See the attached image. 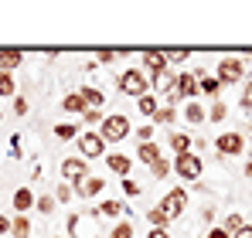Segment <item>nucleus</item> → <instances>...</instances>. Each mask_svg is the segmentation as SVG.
Wrapping results in <instances>:
<instances>
[{
    "mask_svg": "<svg viewBox=\"0 0 252 238\" xmlns=\"http://www.w3.org/2000/svg\"><path fill=\"white\" fill-rule=\"evenodd\" d=\"M184 208H188V191H184V187H170L167 194H164V201H160V211L167 214L170 221H174V218H181V214H184Z\"/></svg>",
    "mask_w": 252,
    "mask_h": 238,
    "instance_id": "8",
    "label": "nucleus"
},
{
    "mask_svg": "<svg viewBox=\"0 0 252 238\" xmlns=\"http://www.w3.org/2000/svg\"><path fill=\"white\" fill-rule=\"evenodd\" d=\"M208 238H232L225 228H208Z\"/></svg>",
    "mask_w": 252,
    "mask_h": 238,
    "instance_id": "40",
    "label": "nucleus"
},
{
    "mask_svg": "<svg viewBox=\"0 0 252 238\" xmlns=\"http://www.w3.org/2000/svg\"><path fill=\"white\" fill-rule=\"evenodd\" d=\"M7 232H10V221H7V218H3V214H0V238L7 235Z\"/></svg>",
    "mask_w": 252,
    "mask_h": 238,
    "instance_id": "41",
    "label": "nucleus"
},
{
    "mask_svg": "<svg viewBox=\"0 0 252 238\" xmlns=\"http://www.w3.org/2000/svg\"><path fill=\"white\" fill-rule=\"evenodd\" d=\"M215 150H218V157H239L246 150V136L242 133H218Z\"/></svg>",
    "mask_w": 252,
    "mask_h": 238,
    "instance_id": "9",
    "label": "nucleus"
},
{
    "mask_svg": "<svg viewBox=\"0 0 252 238\" xmlns=\"http://www.w3.org/2000/svg\"><path fill=\"white\" fill-rule=\"evenodd\" d=\"M150 85H154V82L147 79L143 68H126V72H120V79H116V89H120L123 95H133V99H143V95L150 92Z\"/></svg>",
    "mask_w": 252,
    "mask_h": 238,
    "instance_id": "2",
    "label": "nucleus"
},
{
    "mask_svg": "<svg viewBox=\"0 0 252 238\" xmlns=\"http://www.w3.org/2000/svg\"><path fill=\"white\" fill-rule=\"evenodd\" d=\"M62 109H65L68 116H82V113L89 109V106H85V99L79 95V92H68V95L62 99Z\"/></svg>",
    "mask_w": 252,
    "mask_h": 238,
    "instance_id": "16",
    "label": "nucleus"
},
{
    "mask_svg": "<svg viewBox=\"0 0 252 238\" xmlns=\"http://www.w3.org/2000/svg\"><path fill=\"white\" fill-rule=\"evenodd\" d=\"M129 133H133V122L123 113H109V116H102V122H99V136L106 140V147L109 143H123Z\"/></svg>",
    "mask_w": 252,
    "mask_h": 238,
    "instance_id": "1",
    "label": "nucleus"
},
{
    "mask_svg": "<svg viewBox=\"0 0 252 238\" xmlns=\"http://www.w3.org/2000/svg\"><path fill=\"white\" fill-rule=\"evenodd\" d=\"M147 221H150V228H167V225H170V218L164 214V211H160V204L147 211Z\"/></svg>",
    "mask_w": 252,
    "mask_h": 238,
    "instance_id": "24",
    "label": "nucleus"
},
{
    "mask_svg": "<svg viewBox=\"0 0 252 238\" xmlns=\"http://www.w3.org/2000/svg\"><path fill=\"white\" fill-rule=\"evenodd\" d=\"M194 79H198V89H201V95H208V99H218V92H221V82L208 75V72H194Z\"/></svg>",
    "mask_w": 252,
    "mask_h": 238,
    "instance_id": "12",
    "label": "nucleus"
},
{
    "mask_svg": "<svg viewBox=\"0 0 252 238\" xmlns=\"http://www.w3.org/2000/svg\"><path fill=\"white\" fill-rule=\"evenodd\" d=\"M246 177H252V160H249V163H246Z\"/></svg>",
    "mask_w": 252,
    "mask_h": 238,
    "instance_id": "43",
    "label": "nucleus"
},
{
    "mask_svg": "<svg viewBox=\"0 0 252 238\" xmlns=\"http://www.w3.org/2000/svg\"><path fill=\"white\" fill-rule=\"evenodd\" d=\"M106 167H109L113 174H120V177H129V170H133V160L126 157V153H106Z\"/></svg>",
    "mask_w": 252,
    "mask_h": 238,
    "instance_id": "13",
    "label": "nucleus"
},
{
    "mask_svg": "<svg viewBox=\"0 0 252 238\" xmlns=\"http://www.w3.org/2000/svg\"><path fill=\"white\" fill-rule=\"evenodd\" d=\"M95 58H99L102 65H109V61H116V58H120V51H116V48H102V51H95Z\"/></svg>",
    "mask_w": 252,
    "mask_h": 238,
    "instance_id": "35",
    "label": "nucleus"
},
{
    "mask_svg": "<svg viewBox=\"0 0 252 238\" xmlns=\"http://www.w3.org/2000/svg\"><path fill=\"white\" fill-rule=\"evenodd\" d=\"M72 238H75V235H72Z\"/></svg>",
    "mask_w": 252,
    "mask_h": 238,
    "instance_id": "45",
    "label": "nucleus"
},
{
    "mask_svg": "<svg viewBox=\"0 0 252 238\" xmlns=\"http://www.w3.org/2000/svg\"><path fill=\"white\" fill-rule=\"evenodd\" d=\"M136 109H140V116H147V119H154L157 113H160V99L157 95H143V99H136Z\"/></svg>",
    "mask_w": 252,
    "mask_h": 238,
    "instance_id": "19",
    "label": "nucleus"
},
{
    "mask_svg": "<svg viewBox=\"0 0 252 238\" xmlns=\"http://www.w3.org/2000/svg\"><path fill=\"white\" fill-rule=\"evenodd\" d=\"M184 119H188L191 126H201V122L208 119V109H205L201 102H184Z\"/></svg>",
    "mask_w": 252,
    "mask_h": 238,
    "instance_id": "17",
    "label": "nucleus"
},
{
    "mask_svg": "<svg viewBox=\"0 0 252 238\" xmlns=\"http://www.w3.org/2000/svg\"><path fill=\"white\" fill-rule=\"evenodd\" d=\"M123 191H126V198H140L143 194V187L136 180H129V177H123Z\"/></svg>",
    "mask_w": 252,
    "mask_h": 238,
    "instance_id": "33",
    "label": "nucleus"
},
{
    "mask_svg": "<svg viewBox=\"0 0 252 238\" xmlns=\"http://www.w3.org/2000/svg\"><path fill=\"white\" fill-rule=\"evenodd\" d=\"M239 228H246V218H242V214H228V218H225V232L235 235Z\"/></svg>",
    "mask_w": 252,
    "mask_h": 238,
    "instance_id": "32",
    "label": "nucleus"
},
{
    "mask_svg": "<svg viewBox=\"0 0 252 238\" xmlns=\"http://www.w3.org/2000/svg\"><path fill=\"white\" fill-rule=\"evenodd\" d=\"M75 147H79V153L82 160H106V140L99 136V129L95 133H79V140H75Z\"/></svg>",
    "mask_w": 252,
    "mask_h": 238,
    "instance_id": "4",
    "label": "nucleus"
},
{
    "mask_svg": "<svg viewBox=\"0 0 252 238\" xmlns=\"http://www.w3.org/2000/svg\"><path fill=\"white\" fill-rule=\"evenodd\" d=\"M225 116H228V102L215 99V102H211V109H208V119H211V122H221Z\"/></svg>",
    "mask_w": 252,
    "mask_h": 238,
    "instance_id": "26",
    "label": "nucleus"
},
{
    "mask_svg": "<svg viewBox=\"0 0 252 238\" xmlns=\"http://www.w3.org/2000/svg\"><path fill=\"white\" fill-rule=\"evenodd\" d=\"M62 177H65V184L79 187L85 177H89V160H82V157H65V160H62Z\"/></svg>",
    "mask_w": 252,
    "mask_h": 238,
    "instance_id": "7",
    "label": "nucleus"
},
{
    "mask_svg": "<svg viewBox=\"0 0 252 238\" xmlns=\"http://www.w3.org/2000/svg\"><path fill=\"white\" fill-rule=\"evenodd\" d=\"M102 187H106V180H102V177H92V174H89L82 184L75 187V194H79V198H85V201H92V198H99V194H102Z\"/></svg>",
    "mask_w": 252,
    "mask_h": 238,
    "instance_id": "10",
    "label": "nucleus"
},
{
    "mask_svg": "<svg viewBox=\"0 0 252 238\" xmlns=\"http://www.w3.org/2000/svg\"><path fill=\"white\" fill-rule=\"evenodd\" d=\"M136 136H140V143H154V122L140 126V129H136Z\"/></svg>",
    "mask_w": 252,
    "mask_h": 238,
    "instance_id": "36",
    "label": "nucleus"
},
{
    "mask_svg": "<svg viewBox=\"0 0 252 238\" xmlns=\"http://www.w3.org/2000/svg\"><path fill=\"white\" fill-rule=\"evenodd\" d=\"M79 95L85 99V106H89V109H102V106H106V92H102V89H95V85H82V89H79Z\"/></svg>",
    "mask_w": 252,
    "mask_h": 238,
    "instance_id": "14",
    "label": "nucleus"
},
{
    "mask_svg": "<svg viewBox=\"0 0 252 238\" xmlns=\"http://www.w3.org/2000/svg\"><path fill=\"white\" fill-rule=\"evenodd\" d=\"M21 61H24L21 51H14V48H0V72H14Z\"/></svg>",
    "mask_w": 252,
    "mask_h": 238,
    "instance_id": "18",
    "label": "nucleus"
},
{
    "mask_svg": "<svg viewBox=\"0 0 252 238\" xmlns=\"http://www.w3.org/2000/svg\"><path fill=\"white\" fill-rule=\"evenodd\" d=\"M34 194H31V187H17V191H14V211H17V214H28V211H31V208H34Z\"/></svg>",
    "mask_w": 252,
    "mask_h": 238,
    "instance_id": "15",
    "label": "nucleus"
},
{
    "mask_svg": "<svg viewBox=\"0 0 252 238\" xmlns=\"http://www.w3.org/2000/svg\"><path fill=\"white\" fill-rule=\"evenodd\" d=\"M232 238H252V228H249V225H246V228H239V232H235V235H232Z\"/></svg>",
    "mask_w": 252,
    "mask_h": 238,
    "instance_id": "42",
    "label": "nucleus"
},
{
    "mask_svg": "<svg viewBox=\"0 0 252 238\" xmlns=\"http://www.w3.org/2000/svg\"><path fill=\"white\" fill-rule=\"evenodd\" d=\"M109 238H133V221L126 218V221H116V228L109 232Z\"/></svg>",
    "mask_w": 252,
    "mask_h": 238,
    "instance_id": "29",
    "label": "nucleus"
},
{
    "mask_svg": "<svg viewBox=\"0 0 252 238\" xmlns=\"http://www.w3.org/2000/svg\"><path fill=\"white\" fill-rule=\"evenodd\" d=\"M164 55H167V65H181V61H188V58H191V51H188V48H167Z\"/></svg>",
    "mask_w": 252,
    "mask_h": 238,
    "instance_id": "28",
    "label": "nucleus"
},
{
    "mask_svg": "<svg viewBox=\"0 0 252 238\" xmlns=\"http://www.w3.org/2000/svg\"><path fill=\"white\" fill-rule=\"evenodd\" d=\"M55 238H62V235H55Z\"/></svg>",
    "mask_w": 252,
    "mask_h": 238,
    "instance_id": "44",
    "label": "nucleus"
},
{
    "mask_svg": "<svg viewBox=\"0 0 252 238\" xmlns=\"http://www.w3.org/2000/svg\"><path fill=\"white\" fill-rule=\"evenodd\" d=\"M82 122H85V126H99V122H102L99 109H85V113H82Z\"/></svg>",
    "mask_w": 252,
    "mask_h": 238,
    "instance_id": "37",
    "label": "nucleus"
},
{
    "mask_svg": "<svg viewBox=\"0 0 252 238\" xmlns=\"http://www.w3.org/2000/svg\"><path fill=\"white\" fill-rule=\"evenodd\" d=\"M215 79L221 82V89L242 82V79H246V61H242V58H221L218 68H215Z\"/></svg>",
    "mask_w": 252,
    "mask_h": 238,
    "instance_id": "5",
    "label": "nucleus"
},
{
    "mask_svg": "<svg viewBox=\"0 0 252 238\" xmlns=\"http://www.w3.org/2000/svg\"><path fill=\"white\" fill-rule=\"evenodd\" d=\"M10 235L14 238H31V218H28V214H17V218L10 221Z\"/></svg>",
    "mask_w": 252,
    "mask_h": 238,
    "instance_id": "22",
    "label": "nucleus"
},
{
    "mask_svg": "<svg viewBox=\"0 0 252 238\" xmlns=\"http://www.w3.org/2000/svg\"><path fill=\"white\" fill-rule=\"evenodd\" d=\"M14 92H17V85H14V75H10V72H0V95L14 99Z\"/></svg>",
    "mask_w": 252,
    "mask_h": 238,
    "instance_id": "27",
    "label": "nucleus"
},
{
    "mask_svg": "<svg viewBox=\"0 0 252 238\" xmlns=\"http://www.w3.org/2000/svg\"><path fill=\"white\" fill-rule=\"evenodd\" d=\"M147 238H170V235H167V228H150Z\"/></svg>",
    "mask_w": 252,
    "mask_h": 238,
    "instance_id": "39",
    "label": "nucleus"
},
{
    "mask_svg": "<svg viewBox=\"0 0 252 238\" xmlns=\"http://www.w3.org/2000/svg\"><path fill=\"white\" fill-rule=\"evenodd\" d=\"M170 170L181 177V180H201V174H205V160L198 157L194 150L191 153H181V157H174V163H170Z\"/></svg>",
    "mask_w": 252,
    "mask_h": 238,
    "instance_id": "3",
    "label": "nucleus"
},
{
    "mask_svg": "<svg viewBox=\"0 0 252 238\" xmlns=\"http://www.w3.org/2000/svg\"><path fill=\"white\" fill-rule=\"evenodd\" d=\"M167 143H170V150H174V157H181V153H191V147H194V136L191 133H167Z\"/></svg>",
    "mask_w": 252,
    "mask_h": 238,
    "instance_id": "11",
    "label": "nucleus"
},
{
    "mask_svg": "<svg viewBox=\"0 0 252 238\" xmlns=\"http://www.w3.org/2000/svg\"><path fill=\"white\" fill-rule=\"evenodd\" d=\"M55 204H58V201L51 198V194H41V198L34 201V208H38V211H41L44 218H48V214H51V211H55Z\"/></svg>",
    "mask_w": 252,
    "mask_h": 238,
    "instance_id": "31",
    "label": "nucleus"
},
{
    "mask_svg": "<svg viewBox=\"0 0 252 238\" xmlns=\"http://www.w3.org/2000/svg\"><path fill=\"white\" fill-rule=\"evenodd\" d=\"M55 201H58V204H68V201H72V184H58Z\"/></svg>",
    "mask_w": 252,
    "mask_h": 238,
    "instance_id": "34",
    "label": "nucleus"
},
{
    "mask_svg": "<svg viewBox=\"0 0 252 238\" xmlns=\"http://www.w3.org/2000/svg\"><path fill=\"white\" fill-rule=\"evenodd\" d=\"M174 119H177V109L174 106H160V113L154 116V126H170Z\"/></svg>",
    "mask_w": 252,
    "mask_h": 238,
    "instance_id": "25",
    "label": "nucleus"
},
{
    "mask_svg": "<svg viewBox=\"0 0 252 238\" xmlns=\"http://www.w3.org/2000/svg\"><path fill=\"white\" fill-rule=\"evenodd\" d=\"M14 113L17 116H28V99L24 95H14Z\"/></svg>",
    "mask_w": 252,
    "mask_h": 238,
    "instance_id": "38",
    "label": "nucleus"
},
{
    "mask_svg": "<svg viewBox=\"0 0 252 238\" xmlns=\"http://www.w3.org/2000/svg\"><path fill=\"white\" fill-rule=\"evenodd\" d=\"M136 157L143 160L147 167H154V163H157V160L164 157V153H160V147H157V143H140V150H136Z\"/></svg>",
    "mask_w": 252,
    "mask_h": 238,
    "instance_id": "21",
    "label": "nucleus"
},
{
    "mask_svg": "<svg viewBox=\"0 0 252 238\" xmlns=\"http://www.w3.org/2000/svg\"><path fill=\"white\" fill-rule=\"evenodd\" d=\"M170 174H174V170H170V163L164 157L157 160V163H154V167H150V177H157V180H164V177H170Z\"/></svg>",
    "mask_w": 252,
    "mask_h": 238,
    "instance_id": "30",
    "label": "nucleus"
},
{
    "mask_svg": "<svg viewBox=\"0 0 252 238\" xmlns=\"http://www.w3.org/2000/svg\"><path fill=\"white\" fill-rule=\"evenodd\" d=\"M79 133H82V129H79V122H58V126H55V136H58L62 143L79 140Z\"/></svg>",
    "mask_w": 252,
    "mask_h": 238,
    "instance_id": "23",
    "label": "nucleus"
},
{
    "mask_svg": "<svg viewBox=\"0 0 252 238\" xmlns=\"http://www.w3.org/2000/svg\"><path fill=\"white\" fill-rule=\"evenodd\" d=\"M143 72H147V79H150V82H160L170 72L167 55L157 51V48H147V51H143Z\"/></svg>",
    "mask_w": 252,
    "mask_h": 238,
    "instance_id": "6",
    "label": "nucleus"
},
{
    "mask_svg": "<svg viewBox=\"0 0 252 238\" xmlns=\"http://www.w3.org/2000/svg\"><path fill=\"white\" fill-rule=\"evenodd\" d=\"M89 214H95V218H99V214H106V218H120V214H129V211L123 208V201H102V204H99L95 211H89Z\"/></svg>",
    "mask_w": 252,
    "mask_h": 238,
    "instance_id": "20",
    "label": "nucleus"
}]
</instances>
